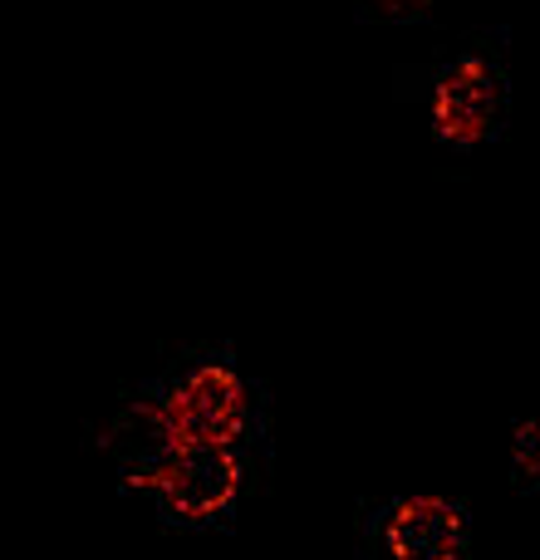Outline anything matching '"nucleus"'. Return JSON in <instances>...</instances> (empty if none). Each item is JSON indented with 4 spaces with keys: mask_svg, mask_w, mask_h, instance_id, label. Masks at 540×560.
<instances>
[{
    "mask_svg": "<svg viewBox=\"0 0 540 560\" xmlns=\"http://www.w3.org/2000/svg\"><path fill=\"white\" fill-rule=\"evenodd\" d=\"M157 408L177 447H232L246 428V388L226 364L197 369Z\"/></svg>",
    "mask_w": 540,
    "mask_h": 560,
    "instance_id": "obj_1",
    "label": "nucleus"
},
{
    "mask_svg": "<svg viewBox=\"0 0 540 560\" xmlns=\"http://www.w3.org/2000/svg\"><path fill=\"white\" fill-rule=\"evenodd\" d=\"M236 487H242V463L232 457V447H183L163 472L148 477L143 492H157L177 516L202 522L232 506Z\"/></svg>",
    "mask_w": 540,
    "mask_h": 560,
    "instance_id": "obj_2",
    "label": "nucleus"
},
{
    "mask_svg": "<svg viewBox=\"0 0 540 560\" xmlns=\"http://www.w3.org/2000/svg\"><path fill=\"white\" fill-rule=\"evenodd\" d=\"M394 560H457L462 556V512L447 497H408L384 526Z\"/></svg>",
    "mask_w": 540,
    "mask_h": 560,
    "instance_id": "obj_3",
    "label": "nucleus"
},
{
    "mask_svg": "<svg viewBox=\"0 0 540 560\" xmlns=\"http://www.w3.org/2000/svg\"><path fill=\"white\" fill-rule=\"evenodd\" d=\"M496 98H502V84H496L492 69L482 59H462L433 89V128L447 143H482L486 128H492Z\"/></svg>",
    "mask_w": 540,
    "mask_h": 560,
    "instance_id": "obj_4",
    "label": "nucleus"
},
{
    "mask_svg": "<svg viewBox=\"0 0 540 560\" xmlns=\"http://www.w3.org/2000/svg\"><path fill=\"white\" fill-rule=\"evenodd\" d=\"M104 443H108V453L124 463V482L133 487V492H143L148 477L163 472V467L173 463V453H183V447L173 443V433H167V418L157 404L128 408V413L108 428Z\"/></svg>",
    "mask_w": 540,
    "mask_h": 560,
    "instance_id": "obj_5",
    "label": "nucleus"
},
{
    "mask_svg": "<svg viewBox=\"0 0 540 560\" xmlns=\"http://www.w3.org/2000/svg\"><path fill=\"white\" fill-rule=\"evenodd\" d=\"M536 443H540V423H516V433H512V453H516V472H521L526 482H536V472H540Z\"/></svg>",
    "mask_w": 540,
    "mask_h": 560,
    "instance_id": "obj_6",
    "label": "nucleus"
}]
</instances>
